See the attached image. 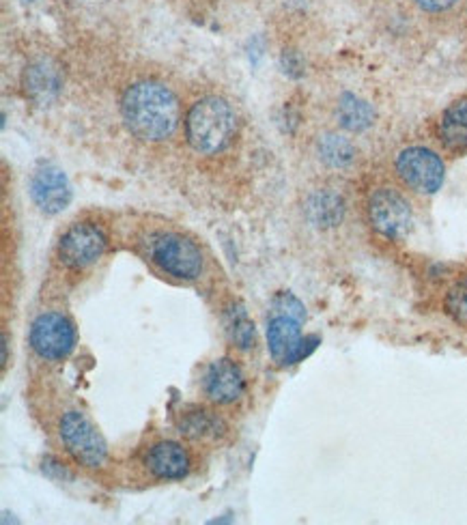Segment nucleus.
Masks as SVG:
<instances>
[{
    "mask_svg": "<svg viewBox=\"0 0 467 525\" xmlns=\"http://www.w3.org/2000/svg\"><path fill=\"white\" fill-rule=\"evenodd\" d=\"M123 121L139 140L160 142L175 134L181 121L179 99L160 83H136L123 95Z\"/></svg>",
    "mask_w": 467,
    "mask_h": 525,
    "instance_id": "obj_1",
    "label": "nucleus"
},
{
    "mask_svg": "<svg viewBox=\"0 0 467 525\" xmlns=\"http://www.w3.org/2000/svg\"><path fill=\"white\" fill-rule=\"evenodd\" d=\"M306 308L296 295L278 293L272 302V317L267 323V349L278 366L299 364L321 345L319 336H304L302 323Z\"/></svg>",
    "mask_w": 467,
    "mask_h": 525,
    "instance_id": "obj_2",
    "label": "nucleus"
},
{
    "mask_svg": "<svg viewBox=\"0 0 467 525\" xmlns=\"http://www.w3.org/2000/svg\"><path fill=\"white\" fill-rule=\"evenodd\" d=\"M237 131V116L231 104L220 97H202L192 106L186 119V136L192 149L202 155L225 151Z\"/></svg>",
    "mask_w": 467,
    "mask_h": 525,
    "instance_id": "obj_3",
    "label": "nucleus"
},
{
    "mask_svg": "<svg viewBox=\"0 0 467 525\" xmlns=\"http://www.w3.org/2000/svg\"><path fill=\"white\" fill-rule=\"evenodd\" d=\"M59 435L63 441L65 450L74 458L78 465L89 467V470H98L108 458V446L101 437L98 426L86 418L83 411L74 410L67 411L60 418Z\"/></svg>",
    "mask_w": 467,
    "mask_h": 525,
    "instance_id": "obj_4",
    "label": "nucleus"
},
{
    "mask_svg": "<svg viewBox=\"0 0 467 525\" xmlns=\"http://www.w3.org/2000/svg\"><path fill=\"white\" fill-rule=\"evenodd\" d=\"M151 261L164 274L179 280H194L202 269V254L194 242L177 233L157 235L151 243Z\"/></svg>",
    "mask_w": 467,
    "mask_h": 525,
    "instance_id": "obj_5",
    "label": "nucleus"
},
{
    "mask_svg": "<svg viewBox=\"0 0 467 525\" xmlns=\"http://www.w3.org/2000/svg\"><path fill=\"white\" fill-rule=\"evenodd\" d=\"M368 220L379 235L397 242L409 235L414 216L403 194L392 187H379L368 198Z\"/></svg>",
    "mask_w": 467,
    "mask_h": 525,
    "instance_id": "obj_6",
    "label": "nucleus"
},
{
    "mask_svg": "<svg viewBox=\"0 0 467 525\" xmlns=\"http://www.w3.org/2000/svg\"><path fill=\"white\" fill-rule=\"evenodd\" d=\"M397 172L409 190L418 194H435L446 177V168L435 151L424 147H409L397 157Z\"/></svg>",
    "mask_w": 467,
    "mask_h": 525,
    "instance_id": "obj_7",
    "label": "nucleus"
},
{
    "mask_svg": "<svg viewBox=\"0 0 467 525\" xmlns=\"http://www.w3.org/2000/svg\"><path fill=\"white\" fill-rule=\"evenodd\" d=\"M75 345V330L67 317L59 313H44L30 328V346L42 360L59 362L71 354Z\"/></svg>",
    "mask_w": 467,
    "mask_h": 525,
    "instance_id": "obj_8",
    "label": "nucleus"
},
{
    "mask_svg": "<svg viewBox=\"0 0 467 525\" xmlns=\"http://www.w3.org/2000/svg\"><path fill=\"white\" fill-rule=\"evenodd\" d=\"M106 252V235L99 227L91 222L74 224L59 242V259L74 269L89 267L98 263Z\"/></svg>",
    "mask_w": 467,
    "mask_h": 525,
    "instance_id": "obj_9",
    "label": "nucleus"
},
{
    "mask_svg": "<svg viewBox=\"0 0 467 525\" xmlns=\"http://www.w3.org/2000/svg\"><path fill=\"white\" fill-rule=\"evenodd\" d=\"M30 196H33V203L44 213L54 216V213L63 211L69 205L71 186L60 168L45 164L37 168L33 179H30Z\"/></svg>",
    "mask_w": 467,
    "mask_h": 525,
    "instance_id": "obj_10",
    "label": "nucleus"
},
{
    "mask_svg": "<svg viewBox=\"0 0 467 525\" xmlns=\"http://www.w3.org/2000/svg\"><path fill=\"white\" fill-rule=\"evenodd\" d=\"M202 390L218 405H231L246 394V377L233 360H216L202 377Z\"/></svg>",
    "mask_w": 467,
    "mask_h": 525,
    "instance_id": "obj_11",
    "label": "nucleus"
},
{
    "mask_svg": "<svg viewBox=\"0 0 467 525\" xmlns=\"http://www.w3.org/2000/svg\"><path fill=\"white\" fill-rule=\"evenodd\" d=\"M145 465L160 481H181L192 470V458L181 443L157 441L146 452Z\"/></svg>",
    "mask_w": 467,
    "mask_h": 525,
    "instance_id": "obj_12",
    "label": "nucleus"
},
{
    "mask_svg": "<svg viewBox=\"0 0 467 525\" xmlns=\"http://www.w3.org/2000/svg\"><path fill=\"white\" fill-rule=\"evenodd\" d=\"M438 136L446 151L461 155L467 151V97L456 99L441 115Z\"/></svg>",
    "mask_w": 467,
    "mask_h": 525,
    "instance_id": "obj_13",
    "label": "nucleus"
},
{
    "mask_svg": "<svg viewBox=\"0 0 467 525\" xmlns=\"http://www.w3.org/2000/svg\"><path fill=\"white\" fill-rule=\"evenodd\" d=\"M179 433L192 441H211L225 435L226 425L220 416L202 407H192L177 420Z\"/></svg>",
    "mask_w": 467,
    "mask_h": 525,
    "instance_id": "obj_14",
    "label": "nucleus"
},
{
    "mask_svg": "<svg viewBox=\"0 0 467 525\" xmlns=\"http://www.w3.org/2000/svg\"><path fill=\"white\" fill-rule=\"evenodd\" d=\"M308 220L319 228H332L343 220L344 216V201L343 196L332 190L314 192L306 203Z\"/></svg>",
    "mask_w": 467,
    "mask_h": 525,
    "instance_id": "obj_15",
    "label": "nucleus"
},
{
    "mask_svg": "<svg viewBox=\"0 0 467 525\" xmlns=\"http://www.w3.org/2000/svg\"><path fill=\"white\" fill-rule=\"evenodd\" d=\"M338 123L349 131H364L375 119V112L364 99L353 93H344L338 101Z\"/></svg>",
    "mask_w": 467,
    "mask_h": 525,
    "instance_id": "obj_16",
    "label": "nucleus"
},
{
    "mask_svg": "<svg viewBox=\"0 0 467 525\" xmlns=\"http://www.w3.org/2000/svg\"><path fill=\"white\" fill-rule=\"evenodd\" d=\"M226 334L237 349H250L257 343V330L241 304H231L225 314Z\"/></svg>",
    "mask_w": 467,
    "mask_h": 525,
    "instance_id": "obj_17",
    "label": "nucleus"
},
{
    "mask_svg": "<svg viewBox=\"0 0 467 525\" xmlns=\"http://www.w3.org/2000/svg\"><path fill=\"white\" fill-rule=\"evenodd\" d=\"M319 157L326 162L328 166L344 168L353 162L355 149L347 139L338 134H328L319 140Z\"/></svg>",
    "mask_w": 467,
    "mask_h": 525,
    "instance_id": "obj_18",
    "label": "nucleus"
},
{
    "mask_svg": "<svg viewBox=\"0 0 467 525\" xmlns=\"http://www.w3.org/2000/svg\"><path fill=\"white\" fill-rule=\"evenodd\" d=\"M59 89V76L57 71L50 69L45 63L35 65L27 71V93H30L35 99H48L50 95L57 93Z\"/></svg>",
    "mask_w": 467,
    "mask_h": 525,
    "instance_id": "obj_19",
    "label": "nucleus"
},
{
    "mask_svg": "<svg viewBox=\"0 0 467 525\" xmlns=\"http://www.w3.org/2000/svg\"><path fill=\"white\" fill-rule=\"evenodd\" d=\"M446 313L453 317L456 323L467 325V276L461 278L446 295Z\"/></svg>",
    "mask_w": 467,
    "mask_h": 525,
    "instance_id": "obj_20",
    "label": "nucleus"
},
{
    "mask_svg": "<svg viewBox=\"0 0 467 525\" xmlns=\"http://www.w3.org/2000/svg\"><path fill=\"white\" fill-rule=\"evenodd\" d=\"M416 3H418L424 12L439 13V12H446V9L453 7L456 0H416Z\"/></svg>",
    "mask_w": 467,
    "mask_h": 525,
    "instance_id": "obj_21",
    "label": "nucleus"
},
{
    "mask_svg": "<svg viewBox=\"0 0 467 525\" xmlns=\"http://www.w3.org/2000/svg\"><path fill=\"white\" fill-rule=\"evenodd\" d=\"M9 364V338L7 336H3V370L7 369Z\"/></svg>",
    "mask_w": 467,
    "mask_h": 525,
    "instance_id": "obj_22",
    "label": "nucleus"
}]
</instances>
